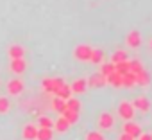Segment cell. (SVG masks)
<instances>
[{
	"mask_svg": "<svg viewBox=\"0 0 152 140\" xmlns=\"http://www.w3.org/2000/svg\"><path fill=\"white\" fill-rule=\"evenodd\" d=\"M120 140H134V136H131V135L124 133V135H120Z\"/></svg>",
	"mask_w": 152,
	"mask_h": 140,
	"instance_id": "obj_32",
	"label": "cell"
},
{
	"mask_svg": "<svg viewBox=\"0 0 152 140\" xmlns=\"http://www.w3.org/2000/svg\"><path fill=\"white\" fill-rule=\"evenodd\" d=\"M54 127H56L59 133H64V131H68V127H70V122H68V120H66V119L61 115V117H59V119L54 122Z\"/></svg>",
	"mask_w": 152,
	"mask_h": 140,
	"instance_id": "obj_21",
	"label": "cell"
},
{
	"mask_svg": "<svg viewBox=\"0 0 152 140\" xmlns=\"http://www.w3.org/2000/svg\"><path fill=\"white\" fill-rule=\"evenodd\" d=\"M136 85V74H132L131 70L127 74H124L122 76V86H127V88H131V86H134Z\"/></svg>",
	"mask_w": 152,
	"mask_h": 140,
	"instance_id": "obj_15",
	"label": "cell"
},
{
	"mask_svg": "<svg viewBox=\"0 0 152 140\" xmlns=\"http://www.w3.org/2000/svg\"><path fill=\"white\" fill-rule=\"evenodd\" d=\"M11 110V102L7 97H0V115H4Z\"/></svg>",
	"mask_w": 152,
	"mask_h": 140,
	"instance_id": "obj_28",
	"label": "cell"
},
{
	"mask_svg": "<svg viewBox=\"0 0 152 140\" xmlns=\"http://www.w3.org/2000/svg\"><path fill=\"white\" fill-rule=\"evenodd\" d=\"M106 81H107V85L118 88V86H122V74H118L116 70H115V72H111V74L106 77Z\"/></svg>",
	"mask_w": 152,
	"mask_h": 140,
	"instance_id": "obj_13",
	"label": "cell"
},
{
	"mask_svg": "<svg viewBox=\"0 0 152 140\" xmlns=\"http://www.w3.org/2000/svg\"><path fill=\"white\" fill-rule=\"evenodd\" d=\"M129 70H131L132 74H140L141 70H143V65L138 59H132V61H129Z\"/></svg>",
	"mask_w": 152,
	"mask_h": 140,
	"instance_id": "obj_27",
	"label": "cell"
},
{
	"mask_svg": "<svg viewBox=\"0 0 152 140\" xmlns=\"http://www.w3.org/2000/svg\"><path fill=\"white\" fill-rule=\"evenodd\" d=\"M9 68H11V72L13 74H23L25 70H27V61L23 57H13L11 63H9Z\"/></svg>",
	"mask_w": 152,
	"mask_h": 140,
	"instance_id": "obj_4",
	"label": "cell"
},
{
	"mask_svg": "<svg viewBox=\"0 0 152 140\" xmlns=\"http://www.w3.org/2000/svg\"><path fill=\"white\" fill-rule=\"evenodd\" d=\"M38 126L39 127H52L54 126V120L50 117H39L38 119Z\"/></svg>",
	"mask_w": 152,
	"mask_h": 140,
	"instance_id": "obj_29",
	"label": "cell"
},
{
	"mask_svg": "<svg viewBox=\"0 0 152 140\" xmlns=\"http://www.w3.org/2000/svg\"><path fill=\"white\" fill-rule=\"evenodd\" d=\"M111 72H115V63H100V74L102 76H109Z\"/></svg>",
	"mask_w": 152,
	"mask_h": 140,
	"instance_id": "obj_24",
	"label": "cell"
},
{
	"mask_svg": "<svg viewBox=\"0 0 152 140\" xmlns=\"http://www.w3.org/2000/svg\"><path fill=\"white\" fill-rule=\"evenodd\" d=\"M150 49H152V40H150Z\"/></svg>",
	"mask_w": 152,
	"mask_h": 140,
	"instance_id": "obj_33",
	"label": "cell"
},
{
	"mask_svg": "<svg viewBox=\"0 0 152 140\" xmlns=\"http://www.w3.org/2000/svg\"><path fill=\"white\" fill-rule=\"evenodd\" d=\"M52 110L57 111V113H63L66 110V101L61 99V97H54L52 99Z\"/></svg>",
	"mask_w": 152,
	"mask_h": 140,
	"instance_id": "obj_18",
	"label": "cell"
},
{
	"mask_svg": "<svg viewBox=\"0 0 152 140\" xmlns=\"http://www.w3.org/2000/svg\"><path fill=\"white\" fill-rule=\"evenodd\" d=\"M52 127H38L36 140H52Z\"/></svg>",
	"mask_w": 152,
	"mask_h": 140,
	"instance_id": "obj_19",
	"label": "cell"
},
{
	"mask_svg": "<svg viewBox=\"0 0 152 140\" xmlns=\"http://www.w3.org/2000/svg\"><path fill=\"white\" fill-rule=\"evenodd\" d=\"M86 86H88L86 79H75V81L70 85L72 94H84V92H86Z\"/></svg>",
	"mask_w": 152,
	"mask_h": 140,
	"instance_id": "obj_11",
	"label": "cell"
},
{
	"mask_svg": "<svg viewBox=\"0 0 152 140\" xmlns=\"http://www.w3.org/2000/svg\"><path fill=\"white\" fill-rule=\"evenodd\" d=\"M88 86H91V88H102L104 85H107V81H106V76H102L100 72L99 74H93L88 81Z\"/></svg>",
	"mask_w": 152,
	"mask_h": 140,
	"instance_id": "obj_10",
	"label": "cell"
},
{
	"mask_svg": "<svg viewBox=\"0 0 152 140\" xmlns=\"http://www.w3.org/2000/svg\"><path fill=\"white\" fill-rule=\"evenodd\" d=\"M127 59H129V56L125 50H116L111 56V63H120V61H127Z\"/></svg>",
	"mask_w": 152,
	"mask_h": 140,
	"instance_id": "obj_23",
	"label": "cell"
},
{
	"mask_svg": "<svg viewBox=\"0 0 152 140\" xmlns=\"http://www.w3.org/2000/svg\"><path fill=\"white\" fill-rule=\"evenodd\" d=\"M23 138L25 140H36V135H38V127L34 126V124H27L25 127H23Z\"/></svg>",
	"mask_w": 152,
	"mask_h": 140,
	"instance_id": "obj_12",
	"label": "cell"
},
{
	"mask_svg": "<svg viewBox=\"0 0 152 140\" xmlns=\"http://www.w3.org/2000/svg\"><path fill=\"white\" fill-rule=\"evenodd\" d=\"M118 115L124 119V120H132L134 119V106L127 101H122L120 106H118Z\"/></svg>",
	"mask_w": 152,
	"mask_h": 140,
	"instance_id": "obj_3",
	"label": "cell"
},
{
	"mask_svg": "<svg viewBox=\"0 0 152 140\" xmlns=\"http://www.w3.org/2000/svg\"><path fill=\"white\" fill-rule=\"evenodd\" d=\"M23 81L22 79H11L9 83H7V92L11 94V95H20L22 92H23Z\"/></svg>",
	"mask_w": 152,
	"mask_h": 140,
	"instance_id": "obj_7",
	"label": "cell"
},
{
	"mask_svg": "<svg viewBox=\"0 0 152 140\" xmlns=\"http://www.w3.org/2000/svg\"><path fill=\"white\" fill-rule=\"evenodd\" d=\"M86 140H106V138H104V135L100 131H90L86 135Z\"/></svg>",
	"mask_w": 152,
	"mask_h": 140,
	"instance_id": "obj_30",
	"label": "cell"
},
{
	"mask_svg": "<svg viewBox=\"0 0 152 140\" xmlns=\"http://www.w3.org/2000/svg\"><path fill=\"white\" fill-rule=\"evenodd\" d=\"M99 127L100 129H111L113 126H115V117L111 115V113H100V117H99Z\"/></svg>",
	"mask_w": 152,
	"mask_h": 140,
	"instance_id": "obj_6",
	"label": "cell"
},
{
	"mask_svg": "<svg viewBox=\"0 0 152 140\" xmlns=\"http://www.w3.org/2000/svg\"><path fill=\"white\" fill-rule=\"evenodd\" d=\"M148 83H150V76H148V72L143 68L140 74H136V85H140V86H148Z\"/></svg>",
	"mask_w": 152,
	"mask_h": 140,
	"instance_id": "obj_14",
	"label": "cell"
},
{
	"mask_svg": "<svg viewBox=\"0 0 152 140\" xmlns=\"http://www.w3.org/2000/svg\"><path fill=\"white\" fill-rule=\"evenodd\" d=\"M90 61H91L93 65H100V63H104V50H100V49H93V50H91V56H90Z\"/></svg>",
	"mask_w": 152,
	"mask_h": 140,
	"instance_id": "obj_17",
	"label": "cell"
},
{
	"mask_svg": "<svg viewBox=\"0 0 152 140\" xmlns=\"http://www.w3.org/2000/svg\"><path fill=\"white\" fill-rule=\"evenodd\" d=\"M66 108L68 110H73V111H81V101L79 99H66Z\"/></svg>",
	"mask_w": 152,
	"mask_h": 140,
	"instance_id": "obj_26",
	"label": "cell"
},
{
	"mask_svg": "<svg viewBox=\"0 0 152 140\" xmlns=\"http://www.w3.org/2000/svg\"><path fill=\"white\" fill-rule=\"evenodd\" d=\"M124 133H127V135L138 138V136L141 135V127H140L136 122H132V120H125V124H124Z\"/></svg>",
	"mask_w": 152,
	"mask_h": 140,
	"instance_id": "obj_8",
	"label": "cell"
},
{
	"mask_svg": "<svg viewBox=\"0 0 152 140\" xmlns=\"http://www.w3.org/2000/svg\"><path fill=\"white\" fill-rule=\"evenodd\" d=\"M138 140H152V133H141L138 136Z\"/></svg>",
	"mask_w": 152,
	"mask_h": 140,
	"instance_id": "obj_31",
	"label": "cell"
},
{
	"mask_svg": "<svg viewBox=\"0 0 152 140\" xmlns=\"http://www.w3.org/2000/svg\"><path fill=\"white\" fill-rule=\"evenodd\" d=\"M61 115H63V117H64L70 124H75V122L79 120V111H73V110H68V108H66Z\"/></svg>",
	"mask_w": 152,
	"mask_h": 140,
	"instance_id": "obj_22",
	"label": "cell"
},
{
	"mask_svg": "<svg viewBox=\"0 0 152 140\" xmlns=\"http://www.w3.org/2000/svg\"><path fill=\"white\" fill-rule=\"evenodd\" d=\"M115 70H116V72L118 74H127L129 72V59L127 61H120V63H115Z\"/></svg>",
	"mask_w": 152,
	"mask_h": 140,
	"instance_id": "obj_25",
	"label": "cell"
},
{
	"mask_svg": "<svg viewBox=\"0 0 152 140\" xmlns=\"http://www.w3.org/2000/svg\"><path fill=\"white\" fill-rule=\"evenodd\" d=\"M7 54H9V57H11V59H13V57H23L25 49H23L22 45H11V47H9V50H7Z\"/></svg>",
	"mask_w": 152,
	"mask_h": 140,
	"instance_id": "obj_16",
	"label": "cell"
},
{
	"mask_svg": "<svg viewBox=\"0 0 152 140\" xmlns=\"http://www.w3.org/2000/svg\"><path fill=\"white\" fill-rule=\"evenodd\" d=\"M91 50H93V47H90V45H77L73 49V57L79 61H90Z\"/></svg>",
	"mask_w": 152,
	"mask_h": 140,
	"instance_id": "obj_2",
	"label": "cell"
},
{
	"mask_svg": "<svg viewBox=\"0 0 152 140\" xmlns=\"http://www.w3.org/2000/svg\"><path fill=\"white\" fill-rule=\"evenodd\" d=\"M54 95H56V97H61V99H64V101H66V99H70V97H72V88H70V85H66V83H64V85H63V86L54 94Z\"/></svg>",
	"mask_w": 152,
	"mask_h": 140,
	"instance_id": "obj_20",
	"label": "cell"
},
{
	"mask_svg": "<svg viewBox=\"0 0 152 140\" xmlns=\"http://www.w3.org/2000/svg\"><path fill=\"white\" fill-rule=\"evenodd\" d=\"M125 43H127L131 49H138V47L141 45V34H140L138 31H131V32L127 34V38H125Z\"/></svg>",
	"mask_w": 152,
	"mask_h": 140,
	"instance_id": "obj_9",
	"label": "cell"
},
{
	"mask_svg": "<svg viewBox=\"0 0 152 140\" xmlns=\"http://www.w3.org/2000/svg\"><path fill=\"white\" fill-rule=\"evenodd\" d=\"M131 104L134 106V110H140L141 113H148V111H150V101H148L147 97H143V95L136 97Z\"/></svg>",
	"mask_w": 152,
	"mask_h": 140,
	"instance_id": "obj_5",
	"label": "cell"
},
{
	"mask_svg": "<svg viewBox=\"0 0 152 140\" xmlns=\"http://www.w3.org/2000/svg\"><path fill=\"white\" fill-rule=\"evenodd\" d=\"M63 85H64V81L61 77H45L43 83H41V86L47 94H56Z\"/></svg>",
	"mask_w": 152,
	"mask_h": 140,
	"instance_id": "obj_1",
	"label": "cell"
}]
</instances>
